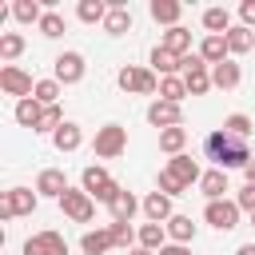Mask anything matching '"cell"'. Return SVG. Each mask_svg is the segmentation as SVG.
<instances>
[{
  "instance_id": "1",
  "label": "cell",
  "mask_w": 255,
  "mask_h": 255,
  "mask_svg": "<svg viewBox=\"0 0 255 255\" xmlns=\"http://www.w3.org/2000/svg\"><path fill=\"white\" fill-rule=\"evenodd\" d=\"M203 151H207V159H215L219 171H227V167H247V163H251L247 139H235V135H227L223 128H215V131L203 139Z\"/></svg>"
},
{
  "instance_id": "2",
  "label": "cell",
  "mask_w": 255,
  "mask_h": 255,
  "mask_svg": "<svg viewBox=\"0 0 255 255\" xmlns=\"http://www.w3.org/2000/svg\"><path fill=\"white\" fill-rule=\"evenodd\" d=\"M116 84L128 92V96H155L159 92V76L151 68H139V64H124L116 72Z\"/></svg>"
},
{
  "instance_id": "3",
  "label": "cell",
  "mask_w": 255,
  "mask_h": 255,
  "mask_svg": "<svg viewBox=\"0 0 255 255\" xmlns=\"http://www.w3.org/2000/svg\"><path fill=\"white\" fill-rule=\"evenodd\" d=\"M80 187H84V191H88L96 203H108V207H112V199L124 191V187H120V183H116V179H112L104 167H96V163H92V167H84V175H80Z\"/></svg>"
},
{
  "instance_id": "4",
  "label": "cell",
  "mask_w": 255,
  "mask_h": 255,
  "mask_svg": "<svg viewBox=\"0 0 255 255\" xmlns=\"http://www.w3.org/2000/svg\"><path fill=\"white\" fill-rule=\"evenodd\" d=\"M92 151H96L100 159H116V155H124V151H128V128H124V124H104V128H96Z\"/></svg>"
},
{
  "instance_id": "5",
  "label": "cell",
  "mask_w": 255,
  "mask_h": 255,
  "mask_svg": "<svg viewBox=\"0 0 255 255\" xmlns=\"http://www.w3.org/2000/svg\"><path fill=\"white\" fill-rule=\"evenodd\" d=\"M36 207H40L36 187H8V191L0 195V219H4V223L16 219V215H32Z\"/></svg>"
},
{
  "instance_id": "6",
  "label": "cell",
  "mask_w": 255,
  "mask_h": 255,
  "mask_svg": "<svg viewBox=\"0 0 255 255\" xmlns=\"http://www.w3.org/2000/svg\"><path fill=\"white\" fill-rule=\"evenodd\" d=\"M60 211L72 219V223H92L96 219V199L84 191V187H68L60 195Z\"/></svg>"
},
{
  "instance_id": "7",
  "label": "cell",
  "mask_w": 255,
  "mask_h": 255,
  "mask_svg": "<svg viewBox=\"0 0 255 255\" xmlns=\"http://www.w3.org/2000/svg\"><path fill=\"white\" fill-rule=\"evenodd\" d=\"M183 84H187V96H207L215 84H211V68L199 60V52L183 56Z\"/></svg>"
},
{
  "instance_id": "8",
  "label": "cell",
  "mask_w": 255,
  "mask_h": 255,
  "mask_svg": "<svg viewBox=\"0 0 255 255\" xmlns=\"http://www.w3.org/2000/svg\"><path fill=\"white\" fill-rule=\"evenodd\" d=\"M0 92H4V96H16V100H28V96L36 92V80H32L24 68L4 64V68H0Z\"/></svg>"
},
{
  "instance_id": "9",
  "label": "cell",
  "mask_w": 255,
  "mask_h": 255,
  "mask_svg": "<svg viewBox=\"0 0 255 255\" xmlns=\"http://www.w3.org/2000/svg\"><path fill=\"white\" fill-rule=\"evenodd\" d=\"M52 80H60L64 88H72V84H80L84 80V72H88V64H84V56L80 52H60L56 60H52Z\"/></svg>"
},
{
  "instance_id": "10",
  "label": "cell",
  "mask_w": 255,
  "mask_h": 255,
  "mask_svg": "<svg viewBox=\"0 0 255 255\" xmlns=\"http://www.w3.org/2000/svg\"><path fill=\"white\" fill-rule=\"evenodd\" d=\"M203 219H207L215 231H231V227H239V203H235V199H211V203L203 207Z\"/></svg>"
},
{
  "instance_id": "11",
  "label": "cell",
  "mask_w": 255,
  "mask_h": 255,
  "mask_svg": "<svg viewBox=\"0 0 255 255\" xmlns=\"http://www.w3.org/2000/svg\"><path fill=\"white\" fill-rule=\"evenodd\" d=\"M24 255H68V239L60 231H36L24 239Z\"/></svg>"
},
{
  "instance_id": "12",
  "label": "cell",
  "mask_w": 255,
  "mask_h": 255,
  "mask_svg": "<svg viewBox=\"0 0 255 255\" xmlns=\"http://www.w3.org/2000/svg\"><path fill=\"white\" fill-rule=\"evenodd\" d=\"M147 124L159 128V131H163V128H179V124H183V108H179V104H167V100H155V104L147 108Z\"/></svg>"
},
{
  "instance_id": "13",
  "label": "cell",
  "mask_w": 255,
  "mask_h": 255,
  "mask_svg": "<svg viewBox=\"0 0 255 255\" xmlns=\"http://www.w3.org/2000/svg\"><path fill=\"white\" fill-rule=\"evenodd\" d=\"M68 191V175L60 171V167H44L40 175H36V195H44V199H56L60 203V195Z\"/></svg>"
},
{
  "instance_id": "14",
  "label": "cell",
  "mask_w": 255,
  "mask_h": 255,
  "mask_svg": "<svg viewBox=\"0 0 255 255\" xmlns=\"http://www.w3.org/2000/svg\"><path fill=\"white\" fill-rule=\"evenodd\" d=\"M147 64H151V72H155L159 80H163V76H183V60H179V56H171L167 48H159V44L151 48Z\"/></svg>"
},
{
  "instance_id": "15",
  "label": "cell",
  "mask_w": 255,
  "mask_h": 255,
  "mask_svg": "<svg viewBox=\"0 0 255 255\" xmlns=\"http://www.w3.org/2000/svg\"><path fill=\"white\" fill-rule=\"evenodd\" d=\"M147 12H151V20H155V24H163V28H179L183 4H179V0H151V4H147Z\"/></svg>"
},
{
  "instance_id": "16",
  "label": "cell",
  "mask_w": 255,
  "mask_h": 255,
  "mask_svg": "<svg viewBox=\"0 0 255 255\" xmlns=\"http://www.w3.org/2000/svg\"><path fill=\"white\" fill-rule=\"evenodd\" d=\"M227 56H231V48H227V36H203V40H199V60H203L207 68L223 64Z\"/></svg>"
},
{
  "instance_id": "17",
  "label": "cell",
  "mask_w": 255,
  "mask_h": 255,
  "mask_svg": "<svg viewBox=\"0 0 255 255\" xmlns=\"http://www.w3.org/2000/svg\"><path fill=\"white\" fill-rule=\"evenodd\" d=\"M167 171H171L183 187H191V183L203 179V171H199V163H195L191 155H171V159H167Z\"/></svg>"
},
{
  "instance_id": "18",
  "label": "cell",
  "mask_w": 255,
  "mask_h": 255,
  "mask_svg": "<svg viewBox=\"0 0 255 255\" xmlns=\"http://www.w3.org/2000/svg\"><path fill=\"white\" fill-rule=\"evenodd\" d=\"M143 215H147V223H167L175 211H171V195H163V191H151V195H143Z\"/></svg>"
},
{
  "instance_id": "19",
  "label": "cell",
  "mask_w": 255,
  "mask_h": 255,
  "mask_svg": "<svg viewBox=\"0 0 255 255\" xmlns=\"http://www.w3.org/2000/svg\"><path fill=\"white\" fill-rule=\"evenodd\" d=\"M239 80H243V72H239V64H235V60H223V64H215V68H211V84H215L219 92H235V88H239Z\"/></svg>"
},
{
  "instance_id": "20",
  "label": "cell",
  "mask_w": 255,
  "mask_h": 255,
  "mask_svg": "<svg viewBox=\"0 0 255 255\" xmlns=\"http://www.w3.org/2000/svg\"><path fill=\"white\" fill-rule=\"evenodd\" d=\"M159 48H167L171 56H179V60H183V56H191V32H187L183 24H179V28H167V32H163V40H159Z\"/></svg>"
},
{
  "instance_id": "21",
  "label": "cell",
  "mask_w": 255,
  "mask_h": 255,
  "mask_svg": "<svg viewBox=\"0 0 255 255\" xmlns=\"http://www.w3.org/2000/svg\"><path fill=\"white\" fill-rule=\"evenodd\" d=\"M135 211H143V203H139L131 191H120V195L112 199V223H131Z\"/></svg>"
},
{
  "instance_id": "22",
  "label": "cell",
  "mask_w": 255,
  "mask_h": 255,
  "mask_svg": "<svg viewBox=\"0 0 255 255\" xmlns=\"http://www.w3.org/2000/svg\"><path fill=\"white\" fill-rule=\"evenodd\" d=\"M40 116H44V104L36 100V96H28V100H16V124L20 128H40Z\"/></svg>"
},
{
  "instance_id": "23",
  "label": "cell",
  "mask_w": 255,
  "mask_h": 255,
  "mask_svg": "<svg viewBox=\"0 0 255 255\" xmlns=\"http://www.w3.org/2000/svg\"><path fill=\"white\" fill-rule=\"evenodd\" d=\"M52 143H56V151H64V155H68V151H76V147L84 143V131H80V124H76V120H64V128L52 135Z\"/></svg>"
},
{
  "instance_id": "24",
  "label": "cell",
  "mask_w": 255,
  "mask_h": 255,
  "mask_svg": "<svg viewBox=\"0 0 255 255\" xmlns=\"http://www.w3.org/2000/svg\"><path fill=\"white\" fill-rule=\"evenodd\" d=\"M116 243H112V231L108 227H96V231H84V239H80V251L84 255H104V251H112Z\"/></svg>"
},
{
  "instance_id": "25",
  "label": "cell",
  "mask_w": 255,
  "mask_h": 255,
  "mask_svg": "<svg viewBox=\"0 0 255 255\" xmlns=\"http://www.w3.org/2000/svg\"><path fill=\"white\" fill-rule=\"evenodd\" d=\"M183 147H187V128H183V124L159 131V151H163V155H183Z\"/></svg>"
},
{
  "instance_id": "26",
  "label": "cell",
  "mask_w": 255,
  "mask_h": 255,
  "mask_svg": "<svg viewBox=\"0 0 255 255\" xmlns=\"http://www.w3.org/2000/svg\"><path fill=\"white\" fill-rule=\"evenodd\" d=\"M199 191L207 195V203H211V199H223V191H231V187H227V171H219V167L203 171V179H199Z\"/></svg>"
},
{
  "instance_id": "27",
  "label": "cell",
  "mask_w": 255,
  "mask_h": 255,
  "mask_svg": "<svg viewBox=\"0 0 255 255\" xmlns=\"http://www.w3.org/2000/svg\"><path fill=\"white\" fill-rule=\"evenodd\" d=\"M163 227H167V239H171V243H183V247H187V243L195 239V223H191V215H171Z\"/></svg>"
},
{
  "instance_id": "28",
  "label": "cell",
  "mask_w": 255,
  "mask_h": 255,
  "mask_svg": "<svg viewBox=\"0 0 255 255\" xmlns=\"http://www.w3.org/2000/svg\"><path fill=\"white\" fill-rule=\"evenodd\" d=\"M108 12H112L108 0H80V4H76V16H80L84 24H104Z\"/></svg>"
},
{
  "instance_id": "29",
  "label": "cell",
  "mask_w": 255,
  "mask_h": 255,
  "mask_svg": "<svg viewBox=\"0 0 255 255\" xmlns=\"http://www.w3.org/2000/svg\"><path fill=\"white\" fill-rule=\"evenodd\" d=\"M203 28H207V36H227L235 24H231V12L227 8H207L203 12Z\"/></svg>"
},
{
  "instance_id": "30",
  "label": "cell",
  "mask_w": 255,
  "mask_h": 255,
  "mask_svg": "<svg viewBox=\"0 0 255 255\" xmlns=\"http://www.w3.org/2000/svg\"><path fill=\"white\" fill-rule=\"evenodd\" d=\"M227 48H231V56H247V52L255 48V28L235 24V28L227 32Z\"/></svg>"
},
{
  "instance_id": "31",
  "label": "cell",
  "mask_w": 255,
  "mask_h": 255,
  "mask_svg": "<svg viewBox=\"0 0 255 255\" xmlns=\"http://www.w3.org/2000/svg\"><path fill=\"white\" fill-rule=\"evenodd\" d=\"M139 247H147V251L159 255V251L167 247V227H163V223H143V227H139Z\"/></svg>"
},
{
  "instance_id": "32",
  "label": "cell",
  "mask_w": 255,
  "mask_h": 255,
  "mask_svg": "<svg viewBox=\"0 0 255 255\" xmlns=\"http://www.w3.org/2000/svg\"><path fill=\"white\" fill-rule=\"evenodd\" d=\"M104 32H108V36H124V32H131V8H120V4H112L108 20H104Z\"/></svg>"
},
{
  "instance_id": "33",
  "label": "cell",
  "mask_w": 255,
  "mask_h": 255,
  "mask_svg": "<svg viewBox=\"0 0 255 255\" xmlns=\"http://www.w3.org/2000/svg\"><path fill=\"white\" fill-rule=\"evenodd\" d=\"M24 48H28V40H24L20 32H0V60H4V64H12Z\"/></svg>"
},
{
  "instance_id": "34",
  "label": "cell",
  "mask_w": 255,
  "mask_h": 255,
  "mask_svg": "<svg viewBox=\"0 0 255 255\" xmlns=\"http://www.w3.org/2000/svg\"><path fill=\"white\" fill-rule=\"evenodd\" d=\"M183 96H187L183 76H163V80H159V100H167V104H183Z\"/></svg>"
},
{
  "instance_id": "35",
  "label": "cell",
  "mask_w": 255,
  "mask_h": 255,
  "mask_svg": "<svg viewBox=\"0 0 255 255\" xmlns=\"http://www.w3.org/2000/svg\"><path fill=\"white\" fill-rule=\"evenodd\" d=\"M12 16H16L20 24H40V20H44V8H40L36 0H16V4H12Z\"/></svg>"
},
{
  "instance_id": "36",
  "label": "cell",
  "mask_w": 255,
  "mask_h": 255,
  "mask_svg": "<svg viewBox=\"0 0 255 255\" xmlns=\"http://www.w3.org/2000/svg\"><path fill=\"white\" fill-rule=\"evenodd\" d=\"M251 128H255V124H251V116H243V112H231V116L223 120V131H227V135H235V139H247V135H251Z\"/></svg>"
},
{
  "instance_id": "37",
  "label": "cell",
  "mask_w": 255,
  "mask_h": 255,
  "mask_svg": "<svg viewBox=\"0 0 255 255\" xmlns=\"http://www.w3.org/2000/svg\"><path fill=\"white\" fill-rule=\"evenodd\" d=\"M64 128V112H60V104H52V108H44V116H40V135H56Z\"/></svg>"
},
{
  "instance_id": "38",
  "label": "cell",
  "mask_w": 255,
  "mask_h": 255,
  "mask_svg": "<svg viewBox=\"0 0 255 255\" xmlns=\"http://www.w3.org/2000/svg\"><path fill=\"white\" fill-rule=\"evenodd\" d=\"M36 28H40V36L56 40V36H64V28H68V24H64V16H60V12H52V8H48V12H44V20H40Z\"/></svg>"
},
{
  "instance_id": "39",
  "label": "cell",
  "mask_w": 255,
  "mask_h": 255,
  "mask_svg": "<svg viewBox=\"0 0 255 255\" xmlns=\"http://www.w3.org/2000/svg\"><path fill=\"white\" fill-rule=\"evenodd\" d=\"M60 88H64L60 80H36V92H32V96H36L44 108H52V104L60 100Z\"/></svg>"
},
{
  "instance_id": "40",
  "label": "cell",
  "mask_w": 255,
  "mask_h": 255,
  "mask_svg": "<svg viewBox=\"0 0 255 255\" xmlns=\"http://www.w3.org/2000/svg\"><path fill=\"white\" fill-rule=\"evenodd\" d=\"M108 231H112V243H116V247L139 243V231H131V223H108Z\"/></svg>"
},
{
  "instance_id": "41",
  "label": "cell",
  "mask_w": 255,
  "mask_h": 255,
  "mask_svg": "<svg viewBox=\"0 0 255 255\" xmlns=\"http://www.w3.org/2000/svg\"><path fill=\"white\" fill-rule=\"evenodd\" d=\"M155 191H163V195H183L187 187H183V183H179V179L163 167V171H159V179H155Z\"/></svg>"
},
{
  "instance_id": "42",
  "label": "cell",
  "mask_w": 255,
  "mask_h": 255,
  "mask_svg": "<svg viewBox=\"0 0 255 255\" xmlns=\"http://www.w3.org/2000/svg\"><path fill=\"white\" fill-rule=\"evenodd\" d=\"M235 203H239V211L255 215V183H243V187H239V195H235Z\"/></svg>"
},
{
  "instance_id": "43",
  "label": "cell",
  "mask_w": 255,
  "mask_h": 255,
  "mask_svg": "<svg viewBox=\"0 0 255 255\" xmlns=\"http://www.w3.org/2000/svg\"><path fill=\"white\" fill-rule=\"evenodd\" d=\"M239 20H243V28H255V0L239 4Z\"/></svg>"
},
{
  "instance_id": "44",
  "label": "cell",
  "mask_w": 255,
  "mask_h": 255,
  "mask_svg": "<svg viewBox=\"0 0 255 255\" xmlns=\"http://www.w3.org/2000/svg\"><path fill=\"white\" fill-rule=\"evenodd\" d=\"M159 255H191V251H187V247H183V243H167V247H163V251H159Z\"/></svg>"
},
{
  "instance_id": "45",
  "label": "cell",
  "mask_w": 255,
  "mask_h": 255,
  "mask_svg": "<svg viewBox=\"0 0 255 255\" xmlns=\"http://www.w3.org/2000/svg\"><path fill=\"white\" fill-rule=\"evenodd\" d=\"M243 175H247V183H255V155H251V163L243 167Z\"/></svg>"
},
{
  "instance_id": "46",
  "label": "cell",
  "mask_w": 255,
  "mask_h": 255,
  "mask_svg": "<svg viewBox=\"0 0 255 255\" xmlns=\"http://www.w3.org/2000/svg\"><path fill=\"white\" fill-rule=\"evenodd\" d=\"M235 255H255V243H243V247H239Z\"/></svg>"
},
{
  "instance_id": "47",
  "label": "cell",
  "mask_w": 255,
  "mask_h": 255,
  "mask_svg": "<svg viewBox=\"0 0 255 255\" xmlns=\"http://www.w3.org/2000/svg\"><path fill=\"white\" fill-rule=\"evenodd\" d=\"M128 255H155V251H147V247H131Z\"/></svg>"
},
{
  "instance_id": "48",
  "label": "cell",
  "mask_w": 255,
  "mask_h": 255,
  "mask_svg": "<svg viewBox=\"0 0 255 255\" xmlns=\"http://www.w3.org/2000/svg\"><path fill=\"white\" fill-rule=\"evenodd\" d=\"M251 227H255V215H251Z\"/></svg>"
}]
</instances>
